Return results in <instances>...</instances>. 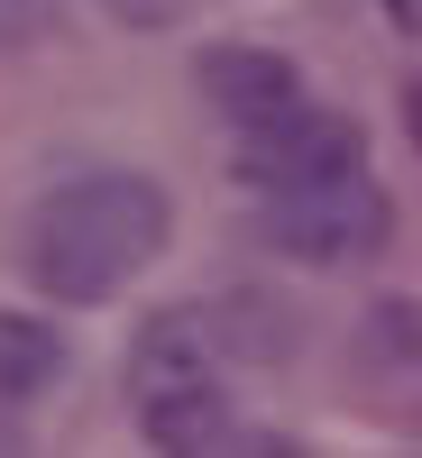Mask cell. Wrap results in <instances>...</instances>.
Returning <instances> with one entry per match:
<instances>
[{"label": "cell", "instance_id": "6da1fadb", "mask_svg": "<svg viewBox=\"0 0 422 458\" xmlns=\"http://www.w3.org/2000/svg\"><path fill=\"white\" fill-rule=\"evenodd\" d=\"M166 239H175L166 183H147V174H73L28 211L19 266L56 302H110L129 276H147L166 257Z\"/></svg>", "mask_w": 422, "mask_h": 458}, {"label": "cell", "instance_id": "7a4b0ae2", "mask_svg": "<svg viewBox=\"0 0 422 458\" xmlns=\"http://www.w3.org/2000/svg\"><path fill=\"white\" fill-rule=\"evenodd\" d=\"M395 229V202L376 193L367 174H331V183H294V193H266V220L257 239L276 257H303V266H349L367 248H386Z\"/></svg>", "mask_w": 422, "mask_h": 458}, {"label": "cell", "instance_id": "3957f363", "mask_svg": "<svg viewBox=\"0 0 422 458\" xmlns=\"http://www.w3.org/2000/svg\"><path fill=\"white\" fill-rule=\"evenodd\" d=\"M367 165V138L358 120H340V110H285V120L266 129H239V174L257 193H294V183H331V174H358Z\"/></svg>", "mask_w": 422, "mask_h": 458}, {"label": "cell", "instance_id": "277c9868", "mask_svg": "<svg viewBox=\"0 0 422 458\" xmlns=\"http://www.w3.org/2000/svg\"><path fill=\"white\" fill-rule=\"evenodd\" d=\"M220 386V330H211V302H184V312H157L129 349V394L138 403H166V394H194Z\"/></svg>", "mask_w": 422, "mask_h": 458}, {"label": "cell", "instance_id": "5b68a950", "mask_svg": "<svg viewBox=\"0 0 422 458\" xmlns=\"http://www.w3.org/2000/svg\"><path fill=\"white\" fill-rule=\"evenodd\" d=\"M194 83H202V101L229 129H266V120H285V110H303V73L276 47H202Z\"/></svg>", "mask_w": 422, "mask_h": 458}, {"label": "cell", "instance_id": "8992f818", "mask_svg": "<svg viewBox=\"0 0 422 458\" xmlns=\"http://www.w3.org/2000/svg\"><path fill=\"white\" fill-rule=\"evenodd\" d=\"M138 422H147L157 449H220V440H229V403H220V386H194V394L138 403Z\"/></svg>", "mask_w": 422, "mask_h": 458}, {"label": "cell", "instance_id": "52a82bcc", "mask_svg": "<svg viewBox=\"0 0 422 458\" xmlns=\"http://www.w3.org/2000/svg\"><path fill=\"white\" fill-rule=\"evenodd\" d=\"M56 330L28 312H0V403H28L37 386H56Z\"/></svg>", "mask_w": 422, "mask_h": 458}, {"label": "cell", "instance_id": "ba28073f", "mask_svg": "<svg viewBox=\"0 0 422 458\" xmlns=\"http://www.w3.org/2000/svg\"><path fill=\"white\" fill-rule=\"evenodd\" d=\"M211 330H220V358H276V349H285V321H276V302H266V293L211 302Z\"/></svg>", "mask_w": 422, "mask_h": 458}, {"label": "cell", "instance_id": "9c48e42d", "mask_svg": "<svg viewBox=\"0 0 422 458\" xmlns=\"http://www.w3.org/2000/svg\"><path fill=\"white\" fill-rule=\"evenodd\" d=\"M184 10H194V0H110V19H120V28H175Z\"/></svg>", "mask_w": 422, "mask_h": 458}, {"label": "cell", "instance_id": "30bf717a", "mask_svg": "<svg viewBox=\"0 0 422 458\" xmlns=\"http://www.w3.org/2000/svg\"><path fill=\"white\" fill-rule=\"evenodd\" d=\"M47 28V0H0V47H28Z\"/></svg>", "mask_w": 422, "mask_h": 458}, {"label": "cell", "instance_id": "8fae6325", "mask_svg": "<svg viewBox=\"0 0 422 458\" xmlns=\"http://www.w3.org/2000/svg\"><path fill=\"white\" fill-rule=\"evenodd\" d=\"M404 129H413V157H422V73L404 83Z\"/></svg>", "mask_w": 422, "mask_h": 458}, {"label": "cell", "instance_id": "7c38bea8", "mask_svg": "<svg viewBox=\"0 0 422 458\" xmlns=\"http://www.w3.org/2000/svg\"><path fill=\"white\" fill-rule=\"evenodd\" d=\"M395 10H404V28H422V0H395Z\"/></svg>", "mask_w": 422, "mask_h": 458}]
</instances>
